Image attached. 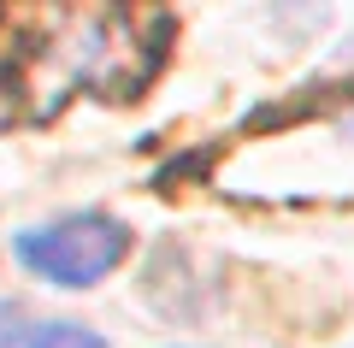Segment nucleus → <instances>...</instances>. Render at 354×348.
I'll list each match as a JSON object with an SVG mask.
<instances>
[{
    "label": "nucleus",
    "mask_w": 354,
    "mask_h": 348,
    "mask_svg": "<svg viewBox=\"0 0 354 348\" xmlns=\"http://www.w3.org/2000/svg\"><path fill=\"white\" fill-rule=\"evenodd\" d=\"M18 266L36 272L41 284H59V289H88L101 284L106 272H118L130 254V230L106 212H71V219H53L36 224V230H18L12 242Z\"/></svg>",
    "instance_id": "1"
},
{
    "label": "nucleus",
    "mask_w": 354,
    "mask_h": 348,
    "mask_svg": "<svg viewBox=\"0 0 354 348\" xmlns=\"http://www.w3.org/2000/svg\"><path fill=\"white\" fill-rule=\"evenodd\" d=\"M0 348H106L88 324L71 319H30L24 307L0 301Z\"/></svg>",
    "instance_id": "2"
}]
</instances>
